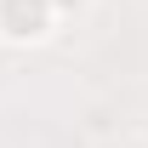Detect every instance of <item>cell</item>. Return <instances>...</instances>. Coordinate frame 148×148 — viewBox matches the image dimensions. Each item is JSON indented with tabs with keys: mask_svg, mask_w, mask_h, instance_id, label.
<instances>
[{
	"mask_svg": "<svg viewBox=\"0 0 148 148\" xmlns=\"http://www.w3.org/2000/svg\"><path fill=\"white\" fill-rule=\"evenodd\" d=\"M46 23H51V0H0V29L6 34H46Z\"/></svg>",
	"mask_w": 148,
	"mask_h": 148,
	"instance_id": "cell-1",
	"label": "cell"
}]
</instances>
